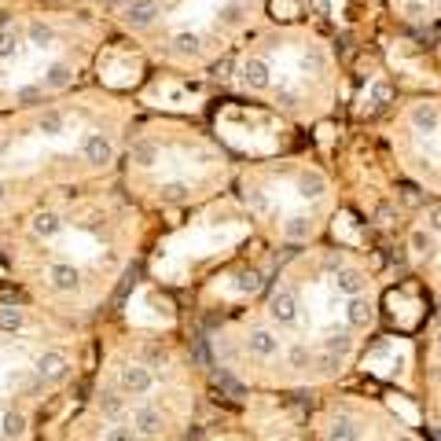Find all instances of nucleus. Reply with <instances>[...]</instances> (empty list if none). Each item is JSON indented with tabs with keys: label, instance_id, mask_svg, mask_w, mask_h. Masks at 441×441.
<instances>
[{
	"label": "nucleus",
	"instance_id": "13",
	"mask_svg": "<svg viewBox=\"0 0 441 441\" xmlns=\"http://www.w3.org/2000/svg\"><path fill=\"white\" fill-rule=\"evenodd\" d=\"M371 317H375V305H371V298H350V305H346V320H350V328H368L371 324Z\"/></svg>",
	"mask_w": 441,
	"mask_h": 441
},
{
	"label": "nucleus",
	"instance_id": "20",
	"mask_svg": "<svg viewBox=\"0 0 441 441\" xmlns=\"http://www.w3.org/2000/svg\"><path fill=\"white\" fill-rule=\"evenodd\" d=\"M23 324H26V313L19 305H0V331L15 335V331H23Z\"/></svg>",
	"mask_w": 441,
	"mask_h": 441
},
{
	"label": "nucleus",
	"instance_id": "5",
	"mask_svg": "<svg viewBox=\"0 0 441 441\" xmlns=\"http://www.w3.org/2000/svg\"><path fill=\"white\" fill-rule=\"evenodd\" d=\"M269 320L280 324V328H290V324H298V298H294V290H276L272 302H269Z\"/></svg>",
	"mask_w": 441,
	"mask_h": 441
},
{
	"label": "nucleus",
	"instance_id": "29",
	"mask_svg": "<svg viewBox=\"0 0 441 441\" xmlns=\"http://www.w3.org/2000/svg\"><path fill=\"white\" fill-rule=\"evenodd\" d=\"M15 48H19V34H15V30H4V34H0V59L15 56Z\"/></svg>",
	"mask_w": 441,
	"mask_h": 441
},
{
	"label": "nucleus",
	"instance_id": "38",
	"mask_svg": "<svg viewBox=\"0 0 441 441\" xmlns=\"http://www.w3.org/2000/svg\"><path fill=\"white\" fill-rule=\"evenodd\" d=\"M4 199H8V188H4V181H0V206H4Z\"/></svg>",
	"mask_w": 441,
	"mask_h": 441
},
{
	"label": "nucleus",
	"instance_id": "28",
	"mask_svg": "<svg viewBox=\"0 0 441 441\" xmlns=\"http://www.w3.org/2000/svg\"><path fill=\"white\" fill-rule=\"evenodd\" d=\"M41 100H44V89H41V85H26V89L15 92V103H19V107H34V103H41Z\"/></svg>",
	"mask_w": 441,
	"mask_h": 441
},
{
	"label": "nucleus",
	"instance_id": "40",
	"mask_svg": "<svg viewBox=\"0 0 441 441\" xmlns=\"http://www.w3.org/2000/svg\"><path fill=\"white\" fill-rule=\"evenodd\" d=\"M437 353H441V331H437Z\"/></svg>",
	"mask_w": 441,
	"mask_h": 441
},
{
	"label": "nucleus",
	"instance_id": "34",
	"mask_svg": "<svg viewBox=\"0 0 441 441\" xmlns=\"http://www.w3.org/2000/svg\"><path fill=\"white\" fill-rule=\"evenodd\" d=\"M272 15H276V19H290L294 4H290V0H272Z\"/></svg>",
	"mask_w": 441,
	"mask_h": 441
},
{
	"label": "nucleus",
	"instance_id": "7",
	"mask_svg": "<svg viewBox=\"0 0 441 441\" xmlns=\"http://www.w3.org/2000/svg\"><path fill=\"white\" fill-rule=\"evenodd\" d=\"M239 74H243V85H247L250 92H265L269 85H272V70H269V63L265 59H247L239 67Z\"/></svg>",
	"mask_w": 441,
	"mask_h": 441
},
{
	"label": "nucleus",
	"instance_id": "35",
	"mask_svg": "<svg viewBox=\"0 0 441 441\" xmlns=\"http://www.w3.org/2000/svg\"><path fill=\"white\" fill-rule=\"evenodd\" d=\"M221 19H224V23H239V19H243V15H239V4H228V8L221 11Z\"/></svg>",
	"mask_w": 441,
	"mask_h": 441
},
{
	"label": "nucleus",
	"instance_id": "27",
	"mask_svg": "<svg viewBox=\"0 0 441 441\" xmlns=\"http://www.w3.org/2000/svg\"><path fill=\"white\" fill-rule=\"evenodd\" d=\"M41 133L44 136H59L63 133V114L59 110H44L41 114Z\"/></svg>",
	"mask_w": 441,
	"mask_h": 441
},
{
	"label": "nucleus",
	"instance_id": "11",
	"mask_svg": "<svg viewBox=\"0 0 441 441\" xmlns=\"http://www.w3.org/2000/svg\"><path fill=\"white\" fill-rule=\"evenodd\" d=\"M48 283H52L56 290H63V294H70V290L81 287V272L74 265H67V261H59V265L48 269Z\"/></svg>",
	"mask_w": 441,
	"mask_h": 441
},
{
	"label": "nucleus",
	"instance_id": "2",
	"mask_svg": "<svg viewBox=\"0 0 441 441\" xmlns=\"http://www.w3.org/2000/svg\"><path fill=\"white\" fill-rule=\"evenodd\" d=\"M158 15H162L158 0H129V4L122 8V23L129 30H147V26L158 23Z\"/></svg>",
	"mask_w": 441,
	"mask_h": 441
},
{
	"label": "nucleus",
	"instance_id": "8",
	"mask_svg": "<svg viewBox=\"0 0 441 441\" xmlns=\"http://www.w3.org/2000/svg\"><path fill=\"white\" fill-rule=\"evenodd\" d=\"M335 290L346 294V298H361L368 290V276L361 269H338L335 272Z\"/></svg>",
	"mask_w": 441,
	"mask_h": 441
},
{
	"label": "nucleus",
	"instance_id": "1",
	"mask_svg": "<svg viewBox=\"0 0 441 441\" xmlns=\"http://www.w3.org/2000/svg\"><path fill=\"white\" fill-rule=\"evenodd\" d=\"M247 353L257 357V361H272V357L283 353V342L272 328H250L247 331Z\"/></svg>",
	"mask_w": 441,
	"mask_h": 441
},
{
	"label": "nucleus",
	"instance_id": "4",
	"mask_svg": "<svg viewBox=\"0 0 441 441\" xmlns=\"http://www.w3.org/2000/svg\"><path fill=\"white\" fill-rule=\"evenodd\" d=\"M118 386H122V394H129V397H143V394H151L155 375L147 371L143 364H125L122 375H118Z\"/></svg>",
	"mask_w": 441,
	"mask_h": 441
},
{
	"label": "nucleus",
	"instance_id": "9",
	"mask_svg": "<svg viewBox=\"0 0 441 441\" xmlns=\"http://www.w3.org/2000/svg\"><path fill=\"white\" fill-rule=\"evenodd\" d=\"M408 122H412L416 133L434 136V133H437V125H441V114H437V107H434V103H416V107H412V114H408Z\"/></svg>",
	"mask_w": 441,
	"mask_h": 441
},
{
	"label": "nucleus",
	"instance_id": "23",
	"mask_svg": "<svg viewBox=\"0 0 441 441\" xmlns=\"http://www.w3.org/2000/svg\"><path fill=\"white\" fill-rule=\"evenodd\" d=\"M26 37H30V44H37V48H44V44H52L56 41V30L48 26V23H30V30H26Z\"/></svg>",
	"mask_w": 441,
	"mask_h": 441
},
{
	"label": "nucleus",
	"instance_id": "25",
	"mask_svg": "<svg viewBox=\"0 0 441 441\" xmlns=\"http://www.w3.org/2000/svg\"><path fill=\"white\" fill-rule=\"evenodd\" d=\"M408 243H412V250H416L419 257H430V254H434V236L427 232V228H416Z\"/></svg>",
	"mask_w": 441,
	"mask_h": 441
},
{
	"label": "nucleus",
	"instance_id": "36",
	"mask_svg": "<svg viewBox=\"0 0 441 441\" xmlns=\"http://www.w3.org/2000/svg\"><path fill=\"white\" fill-rule=\"evenodd\" d=\"M404 199H408V203H419V195H416L412 184H404Z\"/></svg>",
	"mask_w": 441,
	"mask_h": 441
},
{
	"label": "nucleus",
	"instance_id": "12",
	"mask_svg": "<svg viewBox=\"0 0 441 441\" xmlns=\"http://www.w3.org/2000/svg\"><path fill=\"white\" fill-rule=\"evenodd\" d=\"M294 188H298L302 199H320V195L328 191V181H324V173H317V170H302Z\"/></svg>",
	"mask_w": 441,
	"mask_h": 441
},
{
	"label": "nucleus",
	"instance_id": "31",
	"mask_svg": "<svg viewBox=\"0 0 441 441\" xmlns=\"http://www.w3.org/2000/svg\"><path fill=\"white\" fill-rule=\"evenodd\" d=\"M239 290H257L261 287V272L257 269H247V272H239Z\"/></svg>",
	"mask_w": 441,
	"mask_h": 441
},
{
	"label": "nucleus",
	"instance_id": "26",
	"mask_svg": "<svg viewBox=\"0 0 441 441\" xmlns=\"http://www.w3.org/2000/svg\"><path fill=\"white\" fill-rule=\"evenodd\" d=\"M0 430H4V437H23L26 434V419L19 412H8L4 423H0Z\"/></svg>",
	"mask_w": 441,
	"mask_h": 441
},
{
	"label": "nucleus",
	"instance_id": "10",
	"mask_svg": "<svg viewBox=\"0 0 441 441\" xmlns=\"http://www.w3.org/2000/svg\"><path fill=\"white\" fill-rule=\"evenodd\" d=\"M133 434H140V437L162 434V412H158V408H151V404L136 408V412H133Z\"/></svg>",
	"mask_w": 441,
	"mask_h": 441
},
{
	"label": "nucleus",
	"instance_id": "16",
	"mask_svg": "<svg viewBox=\"0 0 441 441\" xmlns=\"http://www.w3.org/2000/svg\"><path fill=\"white\" fill-rule=\"evenodd\" d=\"M283 236H287L290 243H305L309 236H313V221L302 217V214H294V217L283 221Z\"/></svg>",
	"mask_w": 441,
	"mask_h": 441
},
{
	"label": "nucleus",
	"instance_id": "18",
	"mask_svg": "<svg viewBox=\"0 0 441 441\" xmlns=\"http://www.w3.org/2000/svg\"><path fill=\"white\" fill-rule=\"evenodd\" d=\"M350 350H353L350 331H331L328 338H324V353H328V357H338V361H342V357H346Z\"/></svg>",
	"mask_w": 441,
	"mask_h": 441
},
{
	"label": "nucleus",
	"instance_id": "24",
	"mask_svg": "<svg viewBox=\"0 0 441 441\" xmlns=\"http://www.w3.org/2000/svg\"><path fill=\"white\" fill-rule=\"evenodd\" d=\"M188 191H191V188H188L184 181H170V184H162V188H158L162 203H184V199H188Z\"/></svg>",
	"mask_w": 441,
	"mask_h": 441
},
{
	"label": "nucleus",
	"instance_id": "42",
	"mask_svg": "<svg viewBox=\"0 0 441 441\" xmlns=\"http://www.w3.org/2000/svg\"><path fill=\"white\" fill-rule=\"evenodd\" d=\"M437 434H441V430H437Z\"/></svg>",
	"mask_w": 441,
	"mask_h": 441
},
{
	"label": "nucleus",
	"instance_id": "17",
	"mask_svg": "<svg viewBox=\"0 0 441 441\" xmlns=\"http://www.w3.org/2000/svg\"><path fill=\"white\" fill-rule=\"evenodd\" d=\"M203 52V37L199 34H191V30H184V34H177L173 37V56H199Z\"/></svg>",
	"mask_w": 441,
	"mask_h": 441
},
{
	"label": "nucleus",
	"instance_id": "41",
	"mask_svg": "<svg viewBox=\"0 0 441 441\" xmlns=\"http://www.w3.org/2000/svg\"><path fill=\"white\" fill-rule=\"evenodd\" d=\"M243 4H257V0H243Z\"/></svg>",
	"mask_w": 441,
	"mask_h": 441
},
{
	"label": "nucleus",
	"instance_id": "39",
	"mask_svg": "<svg viewBox=\"0 0 441 441\" xmlns=\"http://www.w3.org/2000/svg\"><path fill=\"white\" fill-rule=\"evenodd\" d=\"M4 151H8V140H4V136H0V158H4Z\"/></svg>",
	"mask_w": 441,
	"mask_h": 441
},
{
	"label": "nucleus",
	"instance_id": "6",
	"mask_svg": "<svg viewBox=\"0 0 441 441\" xmlns=\"http://www.w3.org/2000/svg\"><path fill=\"white\" fill-rule=\"evenodd\" d=\"M81 155H85L89 166H107V162L114 158V143L103 133H89L85 140H81Z\"/></svg>",
	"mask_w": 441,
	"mask_h": 441
},
{
	"label": "nucleus",
	"instance_id": "37",
	"mask_svg": "<svg viewBox=\"0 0 441 441\" xmlns=\"http://www.w3.org/2000/svg\"><path fill=\"white\" fill-rule=\"evenodd\" d=\"M8 30V11H0V34Z\"/></svg>",
	"mask_w": 441,
	"mask_h": 441
},
{
	"label": "nucleus",
	"instance_id": "30",
	"mask_svg": "<svg viewBox=\"0 0 441 441\" xmlns=\"http://www.w3.org/2000/svg\"><path fill=\"white\" fill-rule=\"evenodd\" d=\"M103 441H136V434H133V427H122V423H114V427H107Z\"/></svg>",
	"mask_w": 441,
	"mask_h": 441
},
{
	"label": "nucleus",
	"instance_id": "14",
	"mask_svg": "<svg viewBox=\"0 0 441 441\" xmlns=\"http://www.w3.org/2000/svg\"><path fill=\"white\" fill-rule=\"evenodd\" d=\"M30 228H34V236H41V239H56L63 232V221H59V214L44 210V214H37L34 221H30Z\"/></svg>",
	"mask_w": 441,
	"mask_h": 441
},
{
	"label": "nucleus",
	"instance_id": "19",
	"mask_svg": "<svg viewBox=\"0 0 441 441\" xmlns=\"http://www.w3.org/2000/svg\"><path fill=\"white\" fill-rule=\"evenodd\" d=\"M328 441H357V427L350 416H335L328 423Z\"/></svg>",
	"mask_w": 441,
	"mask_h": 441
},
{
	"label": "nucleus",
	"instance_id": "15",
	"mask_svg": "<svg viewBox=\"0 0 441 441\" xmlns=\"http://www.w3.org/2000/svg\"><path fill=\"white\" fill-rule=\"evenodd\" d=\"M74 81V70H70V63H52V67L44 70V81H41V89H67Z\"/></svg>",
	"mask_w": 441,
	"mask_h": 441
},
{
	"label": "nucleus",
	"instance_id": "3",
	"mask_svg": "<svg viewBox=\"0 0 441 441\" xmlns=\"http://www.w3.org/2000/svg\"><path fill=\"white\" fill-rule=\"evenodd\" d=\"M34 371H37L41 383H59V379H67V375H70V357L63 350H48V353L37 357Z\"/></svg>",
	"mask_w": 441,
	"mask_h": 441
},
{
	"label": "nucleus",
	"instance_id": "33",
	"mask_svg": "<svg viewBox=\"0 0 441 441\" xmlns=\"http://www.w3.org/2000/svg\"><path fill=\"white\" fill-rule=\"evenodd\" d=\"M287 357H290V364H294V368H305V364H309V350H305V346H290Z\"/></svg>",
	"mask_w": 441,
	"mask_h": 441
},
{
	"label": "nucleus",
	"instance_id": "32",
	"mask_svg": "<svg viewBox=\"0 0 441 441\" xmlns=\"http://www.w3.org/2000/svg\"><path fill=\"white\" fill-rule=\"evenodd\" d=\"M427 232H430V236H441V206H430V210H427Z\"/></svg>",
	"mask_w": 441,
	"mask_h": 441
},
{
	"label": "nucleus",
	"instance_id": "22",
	"mask_svg": "<svg viewBox=\"0 0 441 441\" xmlns=\"http://www.w3.org/2000/svg\"><path fill=\"white\" fill-rule=\"evenodd\" d=\"M100 412H103L107 419H118V416L125 412V401L114 394V390H103V394H100Z\"/></svg>",
	"mask_w": 441,
	"mask_h": 441
},
{
	"label": "nucleus",
	"instance_id": "21",
	"mask_svg": "<svg viewBox=\"0 0 441 441\" xmlns=\"http://www.w3.org/2000/svg\"><path fill=\"white\" fill-rule=\"evenodd\" d=\"M133 162H136V166H143V170H151L155 162H158V143H155V140L133 143Z\"/></svg>",
	"mask_w": 441,
	"mask_h": 441
}]
</instances>
